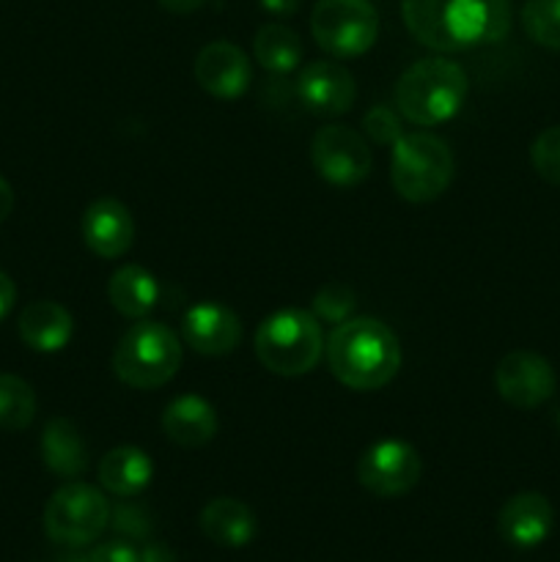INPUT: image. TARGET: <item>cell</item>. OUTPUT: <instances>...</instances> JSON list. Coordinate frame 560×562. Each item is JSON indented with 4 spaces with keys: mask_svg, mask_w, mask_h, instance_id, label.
Instances as JSON below:
<instances>
[{
    "mask_svg": "<svg viewBox=\"0 0 560 562\" xmlns=\"http://www.w3.org/2000/svg\"><path fill=\"white\" fill-rule=\"evenodd\" d=\"M404 25L437 53L497 44L511 31L508 0H401Z\"/></svg>",
    "mask_w": 560,
    "mask_h": 562,
    "instance_id": "obj_1",
    "label": "cell"
},
{
    "mask_svg": "<svg viewBox=\"0 0 560 562\" xmlns=\"http://www.w3.org/2000/svg\"><path fill=\"white\" fill-rule=\"evenodd\" d=\"M324 351L333 376L357 393L384 387L401 368L399 338L379 318H346L329 333Z\"/></svg>",
    "mask_w": 560,
    "mask_h": 562,
    "instance_id": "obj_2",
    "label": "cell"
},
{
    "mask_svg": "<svg viewBox=\"0 0 560 562\" xmlns=\"http://www.w3.org/2000/svg\"><path fill=\"white\" fill-rule=\"evenodd\" d=\"M467 71L445 58H423L395 82V108L415 126H434L453 119L467 99Z\"/></svg>",
    "mask_w": 560,
    "mask_h": 562,
    "instance_id": "obj_3",
    "label": "cell"
},
{
    "mask_svg": "<svg viewBox=\"0 0 560 562\" xmlns=\"http://www.w3.org/2000/svg\"><path fill=\"white\" fill-rule=\"evenodd\" d=\"M324 355L322 324L313 313L278 311L256 333V357L269 373L278 376H302L318 366Z\"/></svg>",
    "mask_w": 560,
    "mask_h": 562,
    "instance_id": "obj_4",
    "label": "cell"
},
{
    "mask_svg": "<svg viewBox=\"0 0 560 562\" xmlns=\"http://www.w3.org/2000/svg\"><path fill=\"white\" fill-rule=\"evenodd\" d=\"M181 368V340L159 322H137L113 351V371L135 390H157Z\"/></svg>",
    "mask_w": 560,
    "mask_h": 562,
    "instance_id": "obj_5",
    "label": "cell"
},
{
    "mask_svg": "<svg viewBox=\"0 0 560 562\" xmlns=\"http://www.w3.org/2000/svg\"><path fill=\"white\" fill-rule=\"evenodd\" d=\"M453 151L448 143L428 132L404 135L393 146L390 181L393 190L410 203L437 201L453 179Z\"/></svg>",
    "mask_w": 560,
    "mask_h": 562,
    "instance_id": "obj_6",
    "label": "cell"
},
{
    "mask_svg": "<svg viewBox=\"0 0 560 562\" xmlns=\"http://www.w3.org/2000/svg\"><path fill=\"white\" fill-rule=\"evenodd\" d=\"M110 525V503L88 483H66L44 508V532L53 543L80 549L97 541Z\"/></svg>",
    "mask_w": 560,
    "mask_h": 562,
    "instance_id": "obj_7",
    "label": "cell"
},
{
    "mask_svg": "<svg viewBox=\"0 0 560 562\" xmlns=\"http://www.w3.org/2000/svg\"><path fill=\"white\" fill-rule=\"evenodd\" d=\"M311 33L333 58H357L379 36V14L371 0H318L311 11Z\"/></svg>",
    "mask_w": 560,
    "mask_h": 562,
    "instance_id": "obj_8",
    "label": "cell"
},
{
    "mask_svg": "<svg viewBox=\"0 0 560 562\" xmlns=\"http://www.w3.org/2000/svg\"><path fill=\"white\" fill-rule=\"evenodd\" d=\"M421 456L410 442L382 439L362 453L357 464V481L373 497H401L421 481Z\"/></svg>",
    "mask_w": 560,
    "mask_h": 562,
    "instance_id": "obj_9",
    "label": "cell"
},
{
    "mask_svg": "<svg viewBox=\"0 0 560 562\" xmlns=\"http://www.w3.org/2000/svg\"><path fill=\"white\" fill-rule=\"evenodd\" d=\"M311 159L316 173L335 187H355L371 173L368 143L344 124L322 126L313 135Z\"/></svg>",
    "mask_w": 560,
    "mask_h": 562,
    "instance_id": "obj_10",
    "label": "cell"
},
{
    "mask_svg": "<svg viewBox=\"0 0 560 562\" xmlns=\"http://www.w3.org/2000/svg\"><path fill=\"white\" fill-rule=\"evenodd\" d=\"M494 387L500 398L514 409H536L549 401L558 387L552 366L536 351H511L494 368Z\"/></svg>",
    "mask_w": 560,
    "mask_h": 562,
    "instance_id": "obj_11",
    "label": "cell"
},
{
    "mask_svg": "<svg viewBox=\"0 0 560 562\" xmlns=\"http://www.w3.org/2000/svg\"><path fill=\"white\" fill-rule=\"evenodd\" d=\"M192 75L198 86L212 97L236 99L250 88L253 66L236 44L212 42L198 53Z\"/></svg>",
    "mask_w": 560,
    "mask_h": 562,
    "instance_id": "obj_12",
    "label": "cell"
},
{
    "mask_svg": "<svg viewBox=\"0 0 560 562\" xmlns=\"http://www.w3.org/2000/svg\"><path fill=\"white\" fill-rule=\"evenodd\" d=\"M181 335L192 351L203 357H223L239 346L242 324L231 307L220 302H198L184 313Z\"/></svg>",
    "mask_w": 560,
    "mask_h": 562,
    "instance_id": "obj_13",
    "label": "cell"
},
{
    "mask_svg": "<svg viewBox=\"0 0 560 562\" xmlns=\"http://www.w3.org/2000/svg\"><path fill=\"white\" fill-rule=\"evenodd\" d=\"M302 104L316 115H344L357 97L355 77L338 60H313L296 80Z\"/></svg>",
    "mask_w": 560,
    "mask_h": 562,
    "instance_id": "obj_14",
    "label": "cell"
},
{
    "mask_svg": "<svg viewBox=\"0 0 560 562\" xmlns=\"http://www.w3.org/2000/svg\"><path fill=\"white\" fill-rule=\"evenodd\" d=\"M82 241L99 258H121L135 241V223L124 203L113 198H99L82 214Z\"/></svg>",
    "mask_w": 560,
    "mask_h": 562,
    "instance_id": "obj_15",
    "label": "cell"
},
{
    "mask_svg": "<svg viewBox=\"0 0 560 562\" xmlns=\"http://www.w3.org/2000/svg\"><path fill=\"white\" fill-rule=\"evenodd\" d=\"M555 525L549 499L538 492L514 494L497 514V532L516 549H533L547 541Z\"/></svg>",
    "mask_w": 560,
    "mask_h": 562,
    "instance_id": "obj_16",
    "label": "cell"
},
{
    "mask_svg": "<svg viewBox=\"0 0 560 562\" xmlns=\"http://www.w3.org/2000/svg\"><path fill=\"white\" fill-rule=\"evenodd\" d=\"M163 431L179 448H201L217 434L214 406L201 395H179L165 406Z\"/></svg>",
    "mask_w": 560,
    "mask_h": 562,
    "instance_id": "obj_17",
    "label": "cell"
},
{
    "mask_svg": "<svg viewBox=\"0 0 560 562\" xmlns=\"http://www.w3.org/2000/svg\"><path fill=\"white\" fill-rule=\"evenodd\" d=\"M16 329H20V338L27 349L53 355V351H60L69 344L75 322H71L69 311L64 305H58L53 300H38L31 302L20 313Z\"/></svg>",
    "mask_w": 560,
    "mask_h": 562,
    "instance_id": "obj_18",
    "label": "cell"
},
{
    "mask_svg": "<svg viewBox=\"0 0 560 562\" xmlns=\"http://www.w3.org/2000/svg\"><path fill=\"white\" fill-rule=\"evenodd\" d=\"M201 532L223 549L247 547L256 536V516L234 497H217L201 510Z\"/></svg>",
    "mask_w": 560,
    "mask_h": 562,
    "instance_id": "obj_19",
    "label": "cell"
},
{
    "mask_svg": "<svg viewBox=\"0 0 560 562\" xmlns=\"http://www.w3.org/2000/svg\"><path fill=\"white\" fill-rule=\"evenodd\" d=\"M42 459L53 475L66 477V481H75L86 472L88 450L75 423L66 417H55L44 426Z\"/></svg>",
    "mask_w": 560,
    "mask_h": 562,
    "instance_id": "obj_20",
    "label": "cell"
},
{
    "mask_svg": "<svg viewBox=\"0 0 560 562\" xmlns=\"http://www.w3.org/2000/svg\"><path fill=\"white\" fill-rule=\"evenodd\" d=\"M154 464L141 448L121 445L99 461V483L115 497H137L152 483Z\"/></svg>",
    "mask_w": 560,
    "mask_h": 562,
    "instance_id": "obj_21",
    "label": "cell"
},
{
    "mask_svg": "<svg viewBox=\"0 0 560 562\" xmlns=\"http://www.w3.org/2000/svg\"><path fill=\"white\" fill-rule=\"evenodd\" d=\"M108 296L110 305L124 318H143L157 305L159 285L148 269L137 267V263H126L110 278Z\"/></svg>",
    "mask_w": 560,
    "mask_h": 562,
    "instance_id": "obj_22",
    "label": "cell"
},
{
    "mask_svg": "<svg viewBox=\"0 0 560 562\" xmlns=\"http://www.w3.org/2000/svg\"><path fill=\"white\" fill-rule=\"evenodd\" d=\"M256 60L272 75H289L300 66L302 60V42L291 27L280 25V22H269V25L258 27L256 42Z\"/></svg>",
    "mask_w": 560,
    "mask_h": 562,
    "instance_id": "obj_23",
    "label": "cell"
},
{
    "mask_svg": "<svg viewBox=\"0 0 560 562\" xmlns=\"http://www.w3.org/2000/svg\"><path fill=\"white\" fill-rule=\"evenodd\" d=\"M36 417V393L25 379L14 373H0V428L22 431Z\"/></svg>",
    "mask_w": 560,
    "mask_h": 562,
    "instance_id": "obj_24",
    "label": "cell"
},
{
    "mask_svg": "<svg viewBox=\"0 0 560 562\" xmlns=\"http://www.w3.org/2000/svg\"><path fill=\"white\" fill-rule=\"evenodd\" d=\"M522 27L536 44L560 53V0H527Z\"/></svg>",
    "mask_w": 560,
    "mask_h": 562,
    "instance_id": "obj_25",
    "label": "cell"
},
{
    "mask_svg": "<svg viewBox=\"0 0 560 562\" xmlns=\"http://www.w3.org/2000/svg\"><path fill=\"white\" fill-rule=\"evenodd\" d=\"M530 162L544 181L560 187V126H549L533 140Z\"/></svg>",
    "mask_w": 560,
    "mask_h": 562,
    "instance_id": "obj_26",
    "label": "cell"
},
{
    "mask_svg": "<svg viewBox=\"0 0 560 562\" xmlns=\"http://www.w3.org/2000/svg\"><path fill=\"white\" fill-rule=\"evenodd\" d=\"M130 499L132 497H124V503L110 510V521H113L119 536L130 538V541H143L154 532V516L146 505L130 503Z\"/></svg>",
    "mask_w": 560,
    "mask_h": 562,
    "instance_id": "obj_27",
    "label": "cell"
},
{
    "mask_svg": "<svg viewBox=\"0 0 560 562\" xmlns=\"http://www.w3.org/2000/svg\"><path fill=\"white\" fill-rule=\"evenodd\" d=\"M313 311H316L313 316H316L318 322L324 318V322L329 324H340L346 322V316H349L351 311H355V294H351V289H346V285L329 283L316 294Z\"/></svg>",
    "mask_w": 560,
    "mask_h": 562,
    "instance_id": "obj_28",
    "label": "cell"
},
{
    "mask_svg": "<svg viewBox=\"0 0 560 562\" xmlns=\"http://www.w3.org/2000/svg\"><path fill=\"white\" fill-rule=\"evenodd\" d=\"M362 126H366V135L371 137L379 146H395V143L404 137V126H401V119L388 108V104H377L366 113L362 119Z\"/></svg>",
    "mask_w": 560,
    "mask_h": 562,
    "instance_id": "obj_29",
    "label": "cell"
},
{
    "mask_svg": "<svg viewBox=\"0 0 560 562\" xmlns=\"http://www.w3.org/2000/svg\"><path fill=\"white\" fill-rule=\"evenodd\" d=\"M91 562H141V552H135V547L126 541H108L99 543L91 554Z\"/></svg>",
    "mask_w": 560,
    "mask_h": 562,
    "instance_id": "obj_30",
    "label": "cell"
},
{
    "mask_svg": "<svg viewBox=\"0 0 560 562\" xmlns=\"http://www.w3.org/2000/svg\"><path fill=\"white\" fill-rule=\"evenodd\" d=\"M14 302H16L14 280H11L5 272H0V322L9 316V311L14 307Z\"/></svg>",
    "mask_w": 560,
    "mask_h": 562,
    "instance_id": "obj_31",
    "label": "cell"
},
{
    "mask_svg": "<svg viewBox=\"0 0 560 562\" xmlns=\"http://www.w3.org/2000/svg\"><path fill=\"white\" fill-rule=\"evenodd\" d=\"M206 3L209 0H159V5H163L165 11H170V14H179V16L195 14V11H201Z\"/></svg>",
    "mask_w": 560,
    "mask_h": 562,
    "instance_id": "obj_32",
    "label": "cell"
},
{
    "mask_svg": "<svg viewBox=\"0 0 560 562\" xmlns=\"http://www.w3.org/2000/svg\"><path fill=\"white\" fill-rule=\"evenodd\" d=\"M258 3L272 16H294L300 9V0H258Z\"/></svg>",
    "mask_w": 560,
    "mask_h": 562,
    "instance_id": "obj_33",
    "label": "cell"
},
{
    "mask_svg": "<svg viewBox=\"0 0 560 562\" xmlns=\"http://www.w3.org/2000/svg\"><path fill=\"white\" fill-rule=\"evenodd\" d=\"M141 562H179L176 560L173 549H168L165 543H148L141 552Z\"/></svg>",
    "mask_w": 560,
    "mask_h": 562,
    "instance_id": "obj_34",
    "label": "cell"
},
{
    "mask_svg": "<svg viewBox=\"0 0 560 562\" xmlns=\"http://www.w3.org/2000/svg\"><path fill=\"white\" fill-rule=\"evenodd\" d=\"M11 212H14V190H11L9 181L0 176V223H5Z\"/></svg>",
    "mask_w": 560,
    "mask_h": 562,
    "instance_id": "obj_35",
    "label": "cell"
},
{
    "mask_svg": "<svg viewBox=\"0 0 560 562\" xmlns=\"http://www.w3.org/2000/svg\"><path fill=\"white\" fill-rule=\"evenodd\" d=\"M55 562H91L88 560V554H77V552H69L64 554V558H58Z\"/></svg>",
    "mask_w": 560,
    "mask_h": 562,
    "instance_id": "obj_36",
    "label": "cell"
}]
</instances>
